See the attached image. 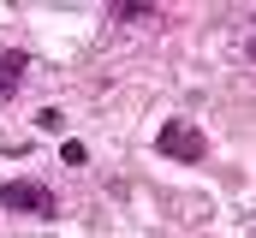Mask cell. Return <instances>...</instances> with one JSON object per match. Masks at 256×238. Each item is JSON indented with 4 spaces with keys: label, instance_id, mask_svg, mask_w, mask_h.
Segmentation results:
<instances>
[{
    "label": "cell",
    "instance_id": "obj_1",
    "mask_svg": "<svg viewBox=\"0 0 256 238\" xmlns=\"http://www.w3.org/2000/svg\"><path fill=\"white\" fill-rule=\"evenodd\" d=\"M155 149H161L167 161H185V167L208 161V137L196 131V119H167V125L155 131Z\"/></svg>",
    "mask_w": 256,
    "mask_h": 238
},
{
    "label": "cell",
    "instance_id": "obj_2",
    "mask_svg": "<svg viewBox=\"0 0 256 238\" xmlns=\"http://www.w3.org/2000/svg\"><path fill=\"white\" fill-rule=\"evenodd\" d=\"M0 208H12V214H36V220H54V214H60L54 190L36 184V178H6V184H0Z\"/></svg>",
    "mask_w": 256,
    "mask_h": 238
},
{
    "label": "cell",
    "instance_id": "obj_3",
    "mask_svg": "<svg viewBox=\"0 0 256 238\" xmlns=\"http://www.w3.org/2000/svg\"><path fill=\"white\" fill-rule=\"evenodd\" d=\"M24 72H30V60L18 54V48H0V102H6V96H18Z\"/></svg>",
    "mask_w": 256,
    "mask_h": 238
},
{
    "label": "cell",
    "instance_id": "obj_4",
    "mask_svg": "<svg viewBox=\"0 0 256 238\" xmlns=\"http://www.w3.org/2000/svg\"><path fill=\"white\" fill-rule=\"evenodd\" d=\"M108 18H120V24H143V18H161V6H143V0H137V6H114Z\"/></svg>",
    "mask_w": 256,
    "mask_h": 238
},
{
    "label": "cell",
    "instance_id": "obj_5",
    "mask_svg": "<svg viewBox=\"0 0 256 238\" xmlns=\"http://www.w3.org/2000/svg\"><path fill=\"white\" fill-rule=\"evenodd\" d=\"M36 125H42V131H66V114H60V108H42Z\"/></svg>",
    "mask_w": 256,
    "mask_h": 238
},
{
    "label": "cell",
    "instance_id": "obj_6",
    "mask_svg": "<svg viewBox=\"0 0 256 238\" xmlns=\"http://www.w3.org/2000/svg\"><path fill=\"white\" fill-rule=\"evenodd\" d=\"M84 155H90L84 143H66V149H60V161H66V167H84Z\"/></svg>",
    "mask_w": 256,
    "mask_h": 238
},
{
    "label": "cell",
    "instance_id": "obj_7",
    "mask_svg": "<svg viewBox=\"0 0 256 238\" xmlns=\"http://www.w3.org/2000/svg\"><path fill=\"white\" fill-rule=\"evenodd\" d=\"M250 54H256V48H250Z\"/></svg>",
    "mask_w": 256,
    "mask_h": 238
}]
</instances>
